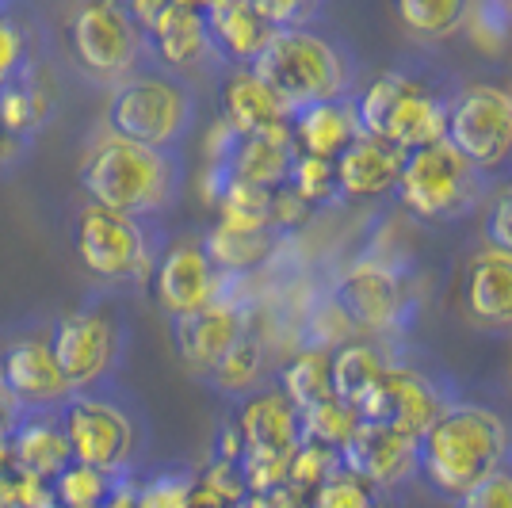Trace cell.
I'll use <instances>...</instances> for the list:
<instances>
[{
    "mask_svg": "<svg viewBox=\"0 0 512 508\" xmlns=\"http://www.w3.org/2000/svg\"><path fill=\"white\" fill-rule=\"evenodd\" d=\"M455 508H512V474L497 470L493 478L478 482V486L455 497Z\"/></svg>",
    "mask_w": 512,
    "mask_h": 508,
    "instance_id": "ab89813d",
    "label": "cell"
},
{
    "mask_svg": "<svg viewBox=\"0 0 512 508\" xmlns=\"http://www.w3.org/2000/svg\"><path fill=\"white\" fill-rule=\"evenodd\" d=\"M8 447H12V459L23 474H31L39 482L43 478L54 482L65 466L73 463L58 413H20L12 432H8Z\"/></svg>",
    "mask_w": 512,
    "mask_h": 508,
    "instance_id": "603a6c76",
    "label": "cell"
},
{
    "mask_svg": "<svg viewBox=\"0 0 512 508\" xmlns=\"http://www.w3.org/2000/svg\"><path fill=\"white\" fill-rule=\"evenodd\" d=\"M54 104H58L54 88L46 85L39 69L31 65L12 85L0 88V127L8 130L16 142H27L54 119Z\"/></svg>",
    "mask_w": 512,
    "mask_h": 508,
    "instance_id": "4316f807",
    "label": "cell"
},
{
    "mask_svg": "<svg viewBox=\"0 0 512 508\" xmlns=\"http://www.w3.org/2000/svg\"><path fill=\"white\" fill-rule=\"evenodd\" d=\"M203 245H207V256L222 276L226 272H249L256 264H264L276 249L268 230H226V226H214Z\"/></svg>",
    "mask_w": 512,
    "mask_h": 508,
    "instance_id": "f546056e",
    "label": "cell"
},
{
    "mask_svg": "<svg viewBox=\"0 0 512 508\" xmlns=\"http://www.w3.org/2000/svg\"><path fill=\"white\" fill-rule=\"evenodd\" d=\"M509 367H512V356H509Z\"/></svg>",
    "mask_w": 512,
    "mask_h": 508,
    "instance_id": "f6af8a7d",
    "label": "cell"
},
{
    "mask_svg": "<svg viewBox=\"0 0 512 508\" xmlns=\"http://www.w3.org/2000/svg\"><path fill=\"white\" fill-rule=\"evenodd\" d=\"M512 451L509 421L490 405L451 402L417 440V470L444 497H463L478 482L505 470Z\"/></svg>",
    "mask_w": 512,
    "mask_h": 508,
    "instance_id": "6da1fadb",
    "label": "cell"
},
{
    "mask_svg": "<svg viewBox=\"0 0 512 508\" xmlns=\"http://www.w3.org/2000/svg\"><path fill=\"white\" fill-rule=\"evenodd\" d=\"M386 360L379 356V348L360 344V340H348L333 352L329 371H333V398H341L344 405H360V398L371 390V382L383 375Z\"/></svg>",
    "mask_w": 512,
    "mask_h": 508,
    "instance_id": "f1b7e54d",
    "label": "cell"
},
{
    "mask_svg": "<svg viewBox=\"0 0 512 508\" xmlns=\"http://www.w3.org/2000/svg\"><path fill=\"white\" fill-rule=\"evenodd\" d=\"M245 337V318L234 302L218 298L211 306L195 310L188 318H172V340H176V356L184 360L195 375H211L218 360Z\"/></svg>",
    "mask_w": 512,
    "mask_h": 508,
    "instance_id": "ac0fdd59",
    "label": "cell"
},
{
    "mask_svg": "<svg viewBox=\"0 0 512 508\" xmlns=\"http://www.w3.org/2000/svg\"><path fill=\"white\" fill-rule=\"evenodd\" d=\"M448 405L451 402L444 398V390L428 379L425 371L386 363L383 375L371 382V390L360 398L356 413H360V421L386 424L394 432H406L413 440H421L428 424L436 421Z\"/></svg>",
    "mask_w": 512,
    "mask_h": 508,
    "instance_id": "7c38bea8",
    "label": "cell"
},
{
    "mask_svg": "<svg viewBox=\"0 0 512 508\" xmlns=\"http://www.w3.org/2000/svg\"><path fill=\"white\" fill-rule=\"evenodd\" d=\"M0 382L20 413H62V405L73 398V386L54 363L50 337L12 340L0 356Z\"/></svg>",
    "mask_w": 512,
    "mask_h": 508,
    "instance_id": "9a60e30c",
    "label": "cell"
},
{
    "mask_svg": "<svg viewBox=\"0 0 512 508\" xmlns=\"http://www.w3.org/2000/svg\"><path fill=\"white\" fill-rule=\"evenodd\" d=\"M402 161H406L402 149H394L383 138L360 134L333 161V169H337V195H344V199H379V195L398 188Z\"/></svg>",
    "mask_w": 512,
    "mask_h": 508,
    "instance_id": "d6986e66",
    "label": "cell"
},
{
    "mask_svg": "<svg viewBox=\"0 0 512 508\" xmlns=\"http://www.w3.org/2000/svg\"><path fill=\"white\" fill-rule=\"evenodd\" d=\"M184 169L172 149L138 146L127 138L107 134L88 149L81 165V188L88 203L130 218H157L180 199Z\"/></svg>",
    "mask_w": 512,
    "mask_h": 508,
    "instance_id": "7a4b0ae2",
    "label": "cell"
},
{
    "mask_svg": "<svg viewBox=\"0 0 512 508\" xmlns=\"http://www.w3.org/2000/svg\"><path fill=\"white\" fill-rule=\"evenodd\" d=\"M474 0H394V16L413 39L440 43L470 23Z\"/></svg>",
    "mask_w": 512,
    "mask_h": 508,
    "instance_id": "83f0119b",
    "label": "cell"
},
{
    "mask_svg": "<svg viewBox=\"0 0 512 508\" xmlns=\"http://www.w3.org/2000/svg\"><path fill=\"white\" fill-rule=\"evenodd\" d=\"M111 489H115V478H107L85 463H69L54 478V501L62 508H100Z\"/></svg>",
    "mask_w": 512,
    "mask_h": 508,
    "instance_id": "e575fe53",
    "label": "cell"
},
{
    "mask_svg": "<svg viewBox=\"0 0 512 508\" xmlns=\"http://www.w3.org/2000/svg\"><path fill=\"white\" fill-rule=\"evenodd\" d=\"M352 111L363 134L383 138L402 153L444 142V127H448V104L432 96L425 85L409 81L402 69L379 73L360 92Z\"/></svg>",
    "mask_w": 512,
    "mask_h": 508,
    "instance_id": "5b68a950",
    "label": "cell"
},
{
    "mask_svg": "<svg viewBox=\"0 0 512 508\" xmlns=\"http://www.w3.org/2000/svg\"><path fill=\"white\" fill-rule=\"evenodd\" d=\"M46 337H50L54 363L62 379L73 386V394L104 390L115 367L127 356V318L107 298L85 302L81 310L54 321Z\"/></svg>",
    "mask_w": 512,
    "mask_h": 508,
    "instance_id": "8992f818",
    "label": "cell"
},
{
    "mask_svg": "<svg viewBox=\"0 0 512 508\" xmlns=\"http://www.w3.org/2000/svg\"><path fill=\"white\" fill-rule=\"evenodd\" d=\"M459 306L463 318L486 333L512 329V253L482 249L470 256L463 268Z\"/></svg>",
    "mask_w": 512,
    "mask_h": 508,
    "instance_id": "e0dca14e",
    "label": "cell"
},
{
    "mask_svg": "<svg viewBox=\"0 0 512 508\" xmlns=\"http://www.w3.org/2000/svg\"><path fill=\"white\" fill-rule=\"evenodd\" d=\"M337 455H341L344 470L360 474L363 482L379 489L402 486L406 478L417 474V440L406 432L386 428V424L360 421Z\"/></svg>",
    "mask_w": 512,
    "mask_h": 508,
    "instance_id": "2e32d148",
    "label": "cell"
},
{
    "mask_svg": "<svg viewBox=\"0 0 512 508\" xmlns=\"http://www.w3.org/2000/svg\"><path fill=\"white\" fill-rule=\"evenodd\" d=\"M153 295L169 318H188L222 298V272L214 268L199 237H176L169 249L157 253Z\"/></svg>",
    "mask_w": 512,
    "mask_h": 508,
    "instance_id": "5bb4252c",
    "label": "cell"
},
{
    "mask_svg": "<svg viewBox=\"0 0 512 508\" xmlns=\"http://www.w3.org/2000/svg\"><path fill=\"white\" fill-rule=\"evenodd\" d=\"M195 96L180 77L161 69H134L127 81L111 88L104 107L107 134L138 146L176 149L192 130Z\"/></svg>",
    "mask_w": 512,
    "mask_h": 508,
    "instance_id": "277c9868",
    "label": "cell"
},
{
    "mask_svg": "<svg viewBox=\"0 0 512 508\" xmlns=\"http://www.w3.org/2000/svg\"><path fill=\"white\" fill-rule=\"evenodd\" d=\"M73 245L85 272L100 283H138L153 276V264H157V245L150 241L146 222L96 203H88L77 214Z\"/></svg>",
    "mask_w": 512,
    "mask_h": 508,
    "instance_id": "30bf717a",
    "label": "cell"
},
{
    "mask_svg": "<svg viewBox=\"0 0 512 508\" xmlns=\"http://www.w3.org/2000/svg\"><path fill=\"white\" fill-rule=\"evenodd\" d=\"M253 8L264 16V23L272 27H302V23L314 16L318 0H253Z\"/></svg>",
    "mask_w": 512,
    "mask_h": 508,
    "instance_id": "60d3db41",
    "label": "cell"
},
{
    "mask_svg": "<svg viewBox=\"0 0 512 508\" xmlns=\"http://www.w3.org/2000/svg\"><path fill=\"white\" fill-rule=\"evenodd\" d=\"M65 39L73 65L111 88L127 81L146 54V31L134 23L123 0H77L65 20Z\"/></svg>",
    "mask_w": 512,
    "mask_h": 508,
    "instance_id": "52a82bcc",
    "label": "cell"
},
{
    "mask_svg": "<svg viewBox=\"0 0 512 508\" xmlns=\"http://www.w3.org/2000/svg\"><path fill=\"white\" fill-rule=\"evenodd\" d=\"M31 65H35V58H31V31L20 20L0 12V88L12 85Z\"/></svg>",
    "mask_w": 512,
    "mask_h": 508,
    "instance_id": "74e56055",
    "label": "cell"
},
{
    "mask_svg": "<svg viewBox=\"0 0 512 508\" xmlns=\"http://www.w3.org/2000/svg\"><path fill=\"white\" fill-rule=\"evenodd\" d=\"M444 142L478 172L501 169L512 157V92L501 85H463L448 104Z\"/></svg>",
    "mask_w": 512,
    "mask_h": 508,
    "instance_id": "8fae6325",
    "label": "cell"
},
{
    "mask_svg": "<svg viewBox=\"0 0 512 508\" xmlns=\"http://www.w3.org/2000/svg\"><path fill=\"white\" fill-rule=\"evenodd\" d=\"M482 237H486V249L512 253V184H505L490 199L486 218H482Z\"/></svg>",
    "mask_w": 512,
    "mask_h": 508,
    "instance_id": "f35d334b",
    "label": "cell"
},
{
    "mask_svg": "<svg viewBox=\"0 0 512 508\" xmlns=\"http://www.w3.org/2000/svg\"><path fill=\"white\" fill-rule=\"evenodd\" d=\"M218 207H222L218 226L226 230H268L272 226V191L253 188V184L230 180L218 195Z\"/></svg>",
    "mask_w": 512,
    "mask_h": 508,
    "instance_id": "1f68e13d",
    "label": "cell"
},
{
    "mask_svg": "<svg viewBox=\"0 0 512 508\" xmlns=\"http://www.w3.org/2000/svg\"><path fill=\"white\" fill-rule=\"evenodd\" d=\"M398 195L406 211L421 222H451L478 207L482 199V172L448 142L409 149L398 176Z\"/></svg>",
    "mask_w": 512,
    "mask_h": 508,
    "instance_id": "9c48e42d",
    "label": "cell"
},
{
    "mask_svg": "<svg viewBox=\"0 0 512 508\" xmlns=\"http://www.w3.org/2000/svg\"><path fill=\"white\" fill-rule=\"evenodd\" d=\"M306 218H310V203H302L287 184L272 191V226H287L291 230V226H299Z\"/></svg>",
    "mask_w": 512,
    "mask_h": 508,
    "instance_id": "b9f144b4",
    "label": "cell"
},
{
    "mask_svg": "<svg viewBox=\"0 0 512 508\" xmlns=\"http://www.w3.org/2000/svg\"><path fill=\"white\" fill-rule=\"evenodd\" d=\"M0 390H4V382H0Z\"/></svg>",
    "mask_w": 512,
    "mask_h": 508,
    "instance_id": "bcb514c9",
    "label": "cell"
},
{
    "mask_svg": "<svg viewBox=\"0 0 512 508\" xmlns=\"http://www.w3.org/2000/svg\"><path fill=\"white\" fill-rule=\"evenodd\" d=\"M249 69L287 104V111L325 104V100H344L348 77H352L341 50L306 27L272 31L268 46L256 54Z\"/></svg>",
    "mask_w": 512,
    "mask_h": 508,
    "instance_id": "3957f363",
    "label": "cell"
},
{
    "mask_svg": "<svg viewBox=\"0 0 512 508\" xmlns=\"http://www.w3.org/2000/svg\"><path fill=\"white\" fill-rule=\"evenodd\" d=\"M383 489L363 482L360 474L337 466L314 493H310V508H383Z\"/></svg>",
    "mask_w": 512,
    "mask_h": 508,
    "instance_id": "d590c367",
    "label": "cell"
},
{
    "mask_svg": "<svg viewBox=\"0 0 512 508\" xmlns=\"http://www.w3.org/2000/svg\"><path fill=\"white\" fill-rule=\"evenodd\" d=\"M207 20V35H211L214 54L230 58L241 69H249L256 62V54L272 39V23H264V16L253 8V0H218L203 12Z\"/></svg>",
    "mask_w": 512,
    "mask_h": 508,
    "instance_id": "cb8c5ba5",
    "label": "cell"
},
{
    "mask_svg": "<svg viewBox=\"0 0 512 508\" xmlns=\"http://www.w3.org/2000/svg\"><path fill=\"white\" fill-rule=\"evenodd\" d=\"M333 352L329 348H306L295 360L283 367V394L295 409H310V405L333 398V371H329Z\"/></svg>",
    "mask_w": 512,
    "mask_h": 508,
    "instance_id": "4dcf8cb0",
    "label": "cell"
},
{
    "mask_svg": "<svg viewBox=\"0 0 512 508\" xmlns=\"http://www.w3.org/2000/svg\"><path fill=\"white\" fill-rule=\"evenodd\" d=\"M291 161H295L291 130H279V134H237V142L226 153L222 169L230 172V180L276 191L287 184Z\"/></svg>",
    "mask_w": 512,
    "mask_h": 508,
    "instance_id": "d4e9b609",
    "label": "cell"
},
{
    "mask_svg": "<svg viewBox=\"0 0 512 508\" xmlns=\"http://www.w3.org/2000/svg\"><path fill=\"white\" fill-rule=\"evenodd\" d=\"M287 188L295 191L302 203H310V207H314V203H329V199H337V169H333V161L295 153Z\"/></svg>",
    "mask_w": 512,
    "mask_h": 508,
    "instance_id": "8d00e7d4",
    "label": "cell"
},
{
    "mask_svg": "<svg viewBox=\"0 0 512 508\" xmlns=\"http://www.w3.org/2000/svg\"><path fill=\"white\" fill-rule=\"evenodd\" d=\"M260 371H264V352H260V340H253L249 333L237 340L234 348L218 360L207 379L222 390V394H245V390H253L256 379H260Z\"/></svg>",
    "mask_w": 512,
    "mask_h": 508,
    "instance_id": "836d02e7",
    "label": "cell"
},
{
    "mask_svg": "<svg viewBox=\"0 0 512 508\" xmlns=\"http://www.w3.org/2000/svg\"><path fill=\"white\" fill-rule=\"evenodd\" d=\"M363 130L356 123L352 100H325L291 111V146L295 153L321 157V161H337L344 149L360 138Z\"/></svg>",
    "mask_w": 512,
    "mask_h": 508,
    "instance_id": "7402d4cb",
    "label": "cell"
},
{
    "mask_svg": "<svg viewBox=\"0 0 512 508\" xmlns=\"http://www.w3.org/2000/svg\"><path fill=\"white\" fill-rule=\"evenodd\" d=\"M237 436L245 444V455L253 459H291L302 444L299 409L287 402V394H256L245 405Z\"/></svg>",
    "mask_w": 512,
    "mask_h": 508,
    "instance_id": "ffe728a7",
    "label": "cell"
},
{
    "mask_svg": "<svg viewBox=\"0 0 512 508\" xmlns=\"http://www.w3.org/2000/svg\"><path fill=\"white\" fill-rule=\"evenodd\" d=\"M333 302L344 310V318L356 329L367 333H394L402 329L413 310V298L398 268H390L383 260H360L352 268H344L337 279V295Z\"/></svg>",
    "mask_w": 512,
    "mask_h": 508,
    "instance_id": "4fadbf2b",
    "label": "cell"
},
{
    "mask_svg": "<svg viewBox=\"0 0 512 508\" xmlns=\"http://www.w3.org/2000/svg\"><path fill=\"white\" fill-rule=\"evenodd\" d=\"M73 463H85L107 478H119L142 451V424L119 398L104 390L73 394L58 413Z\"/></svg>",
    "mask_w": 512,
    "mask_h": 508,
    "instance_id": "ba28073f",
    "label": "cell"
},
{
    "mask_svg": "<svg viewBox=\"0 0 512 508\" xmlns=\"http://www.w3.org/2000/svg\"><path fill=\"white\" fill-rule=\"evenodd\" d=\"M146 43L161 54V62L172 69L203 62L207 54H214L211 35H207V20L195 4H180L172 0L169 8L153 20V27L146 31Z\"/></svg>",
    "mask_w": 512,
    "mask_h": 508,
    "instance_id": "484cf974",
    "label": "cell"
},
{
    "mask_svg": "<svg viewBox=\"0 0 512 508\" xmlns=\"http://www.w3.org/2000/svg\"><path fill=\"white\" fill-rule=\"evenodd\" d=\"M20 153H23V142H16L8 130L0 127V169H8V165L20 157Z\"/></svg>",
    "mask_w": 512,
    "mask_h": 508,
    "instance_id": "ee69618b",
    "label": "cell"
},
{
    "mask_svg": "<svg viewBox=\"0 0 512 508\" xmlns=\"http://www.w3.org/2000/svg\"><path fill=\"white\" fill-rule=\"evenodd\" d=\"M222 123L234 134H279L291 130V111L253 69H237L222 85Z\"/></svg>",
    "mask_w": 512,
    "mask_h": 508,
    "instance_id": "44dd1931",
    "label": "cell"
},
{
    "mask_svg": "<svg viewBox=\"0 0 512 508\" xmlns=\"http://www.w3.org/2000/svg\"><path fill=\"white\" fill-rule=\"evenodd\" d=\"M100 508H138V493H134V489H123V482H115V489L107 493V501Z\"/></svg>",
    "mask_w": 512,
    "mask_h": 508,
    "instance_id": "7bdbcfd3",
    "label": "cell"
},
{
    "mask_svg": "<svg viewBox=\"0 0 512 508\" xmlns=\"http://www.w3.org/2000/svg\"><path fill=\"white\" fill-rule=\"evenodd\" d=\"M302 424V440H314V444H325L333 451H341L348 444V436L356 432L360 424V413L352 405H344L341 398H325V402L310 405L299 413Z\"/></svg>",
    "mask_w": 512,
    "mask_h": 508,
    "instance_id": "d6a6232c",
    "label": "cell"
}]
</instances>
